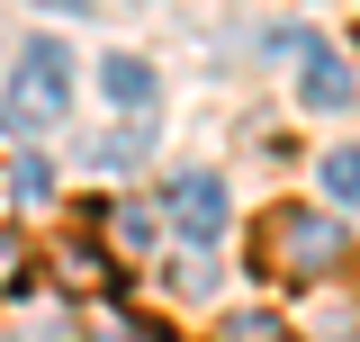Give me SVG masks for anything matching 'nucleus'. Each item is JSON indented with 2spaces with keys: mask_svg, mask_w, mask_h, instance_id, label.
Masks as SVG:
<instances>
[{
  "mask_svg": "<svg viewBox=\"0 0 360 342\" xmlns=\"http://www.w3.org/2000/svg\"><path fill=\"white\" fill-rule=\"evenodd\" d=\"M342 253V234H333V216L307 208V198H279V208L252 216V270L262 279H324Z\"/></svg>",
  "mask_w": 360,
  "mask_h": 342,
  "instance_id": "nucleus-1",
  "label": "nucleus"
},
{
  "mask_svg": "<svg viewBox=\"0 0 360 342\" xmlns=\"http://www.w3.org/2000/svg\"><path fill=\"white\" fill-rule=\"evenodd\" d=\"M225 342H279V315H225Z\"/></svg>",
  "mask_w": 360,
  "mask_h": 342,
  "instance_id": "nucleus-11",
  "label": "nucleus"
},
{
  "mask_svg": "<svg viewBox=\"0 0 360 342\" xmlns=\"http://www.w3.org/2000/svg\"><path fill=\"white\" fill-rule=\"evenodd\" d=\"M63 108H72V54H63L54 37H37L27 63H18V118L45 127V118H63Z\"/></svg>",
  "mask_w": 360,
  "mask_h": 342,
  "instance_id": "nucleus-3",
  "label": "nucleus"
},
{
  "mask_svg": "<svg viewBox=\"0 0 360 342\" xmlns=\"http://www.w3.org/2000/svg\"><path fill=\"white\" fill-rule=\"evenodd\" d=\"M54 270H63L72 289H117V261H99L90 234H63V243H54Z\"/></svg>",
  "mask_w": 360,
  "mask_h": 342,
  "instance_id": "nucleus-7",
  "label": "nucleus"
},
{
  "mask_svg": "<svg viewBox=\"0 0 360 342\" xmlns=\"http://www.w3.org/2000/svg\"><path fill=\"white\" fill-rule=\"evenodd\" d=\"M9 189H18V198H54V163H45V153H27V163L9 171Z\"/></svg>",
  "mask_w": 360,
  "mask_h": 342,
  "instance_id": "nucleus-10",
  "label": "nucleus"
},
{
  "mask_svg": "<svg viewBox=\"0 0 360 342\" xmlns=\"http://www.w3.org/2000/svg\"><path fill=\"white\" fill-rule=\"evenodd\" d=\"M324 198H360V144L324 153Z\"/></svg>",
  "mask_w": 360,
  "mask_h": 342,
  "instance_id": "nucleus-9",
  "label": "nucleus"
},
{
  "mask_svg": "<svg viewBox=\"0 0 360 342\" xmlns=\"http://www.w3.org/2000/svg\"><path fill=\"white\" fill-rule=\"evenodd\" d=\"M297 82H307V108H352L360 99L352 63H342L333 45H315V37H297Z\"/></svg>",
  "mask_w": 360,
  "mask_h": 342,
  "instance_id": "nucleus-4",
  "label": "nucleus"
},
{
  "mask_svg": "<svg viewBox=\"0 0 360 342\" xmlns=\"http://www.w3.org/2000/svg\"><path fill=\"white\" fill-rule=\"evenodd\" d=\"M27 279H37V243L27 234H0V298H18Z\"/></svg>",
  "mask_w": 360,
  "mask_h": 342,
  "instance_id": "nucleus-8",
  "label": "nucleus"
},
{
  "mask_svg": "<svg viewBox=\"0 0 360 342\" xmlns=\"http://www.w3.org/2000/svg\"><path fill=\"white\" fill-rule=\"evenodd\" d=\"M162 216L180 243H225V180L217 171H172L162 180Z\"/></svg>",
  "mask_w": 360,
  "mask_h": 342,
  "instance_id": "nucleus-2",
  "label": "nucleus"
},
{
  "mask_svg": "<svg viewBox=\"0 0 360 342\" xmlns=\"http://www.w3.org/2000/svg\"><path fill=\"white\" fill-rule=\"evenodd\" d=\"M162 225H172V216H162V208H135V198H127V208H108V234H117V253H127V261L162 253Z\"/></svg>",
  "mask_w": 360,
  "mask_h": 342,
  "instance_id": "nucleus-6",
  "label": "nucleus"
},
{
  "mask_svg": "<svg viewBox=\"0 0 360 342\" xmlns=\"http://www.w3.org/2000/svg\"><path fill=\"white\" fill-rule=\"evenodd\" d=\"M99 99L127 108V118H144L153 108V63L144 54H99Z\"/></svg>",
  "mask_w": 360,
  "mask_h": 342,
  "instance_id": "nucleus-5",
  "label": "nucleus"
}]
</instances>
